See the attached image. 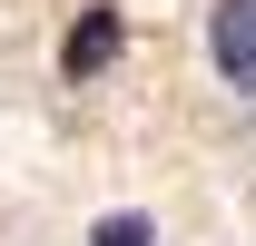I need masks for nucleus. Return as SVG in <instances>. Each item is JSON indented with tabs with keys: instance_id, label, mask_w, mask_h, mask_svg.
<instances>
[{
	"instance_id": "obj_1",
	"label": "nucleus",
	"mask_w": 256,
	"mask_h": 246,
	"mask_svg": "<svg viewBox=\"0 0 256 246\" xmlns=\"http://www.w3.org/2000/svg\"><path fill=\"white\" fill-rule=\"evenodd\" d=\"M207 69L226 98H256V0H217L207 10Z\"/></svg>"
},
{
	"instance_id": "obj_2",
	"label": "nucleus",
	"mask_w": 256,
	"mask_h": 246,
	"mask_svg": "<svg viewBox=\"0 0 256 246\" xmlns=\"http://www.w3.org/2000/svg\"><path fill=\"white\" fill-rule=\"evenodd\" d=\"M108 50H118V20L98 10V20H79V40H69V69H98Z\"/></svg>"
},
{
	"instance_id": "obj_3",
	"label": "nucleus",
	"mask_w": 256,
	"mask_h": 246,
	"mask_svg": "<svg viewBox=\"0 0 256 246\" xmlns=\"http://www.w3.org/2000/svg\"><path fill=\"white\" fill-rule=\"evenodd\" d=\"M89 246H158V226H148V216H98Z\"/></svg>"
}]
</instances>
